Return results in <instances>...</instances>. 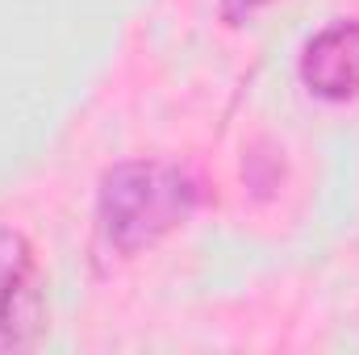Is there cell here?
<instances>
[{
    "instance_id": "1",
    "label": "cell",
    "mask_w": 359,
    "mask_h": 355,
    "mask_svg": "<svg viewBox=\"0 0 359 355\" xmlns=\"http://www.w3.org/2000/svg\"><path fill=\"white\" fill-rule=\"evenodd\" d=\"M196 205L201 188L188 172L172 163L134 159L104 172L96 192V226L117 255H138L184 226L196 213Z\"/></svg>"
},
{
    "instance_id": "2",
    "label": "cell",
    "mask_w": 359,
    "mask_h": 355,
    "mask_svg": "<svg viewBox=\"0 0 359 355\" xmlns=\"http://www.w3.org/2000/svg\"><path fill=\"white\" fill-rule=\"evenodd\" d=\"M42 330L38 260L25 234L0 230V351H21Z\"/></svg>"
},
{
    "instance_id": "3",
    "label": "cell",
    "mask_w": 359,
    "mask_h": 355,
    "mask_svg": "<svg viewBox=\"0 0 359 355\" xmlns=\"http://www.w3.org/2000/svg\"><path fill=\"white\" fill-rule=\"evenodd\" d=\"M301 84L318 100H355L359 96V21H334L313 34L301 51Z\"/></svg>"
},
{
    "instance_id": "4",
    "label": "cell",
    "mask_w": 359,
    "mask_h": 355,
    "mask_svg": "<svg viewBox=\"0 0 359 355\" xmlns=\"http://www.w3.org/2000/svg\"><path fill=\"white\" fill-rule=\"evenodd\" d=\"M271 0H226L222 4V13H226V21H243V17H251V13H259V8H268Z\"/></svg>"
}]
</instances>
